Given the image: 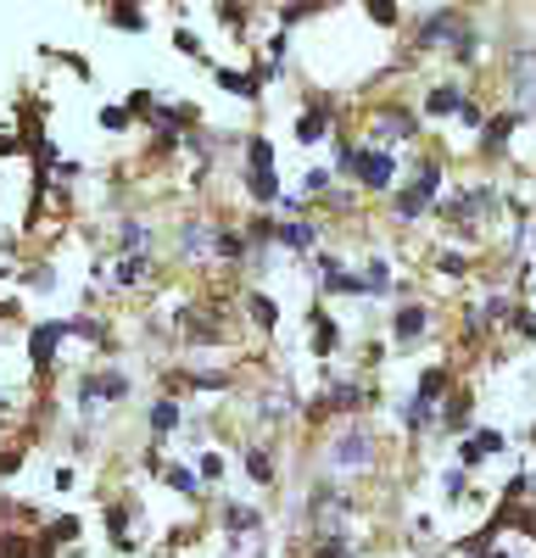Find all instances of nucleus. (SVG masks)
I'll return each instance as SVG.
<instances>
[{
  "instance_id": "1",
  "label": "nucleus",
  "mask_w": 536,
  "mask_h": 558,
  "mask_svg": "<svg viewBox=\"0 0 536 558\" xmlns=\"http://www.w3.org/2000/svg\"><path fill=\"white\" fill-rule=\"evenodd\" d=\"M246 191L252 202H275L280 196V173H275V146L263 134L246 140Z\"/></svg>"
},
{
  "instance_id": "2",
  "label": "nucleus",
  "mask_w": 536,
  "mask_h": 558,
  "mask_svg": "<svg viewBox=\"0 0 536 558\" xmlns=\"http://www.w3.org/2000/svg\"><path fill=\"white\" fill-rule=\"evenodd\" d=\"M375 463V436L364 425H352L330 441V470H369Z\"/></svg>"
},
{
  "instance_id": "3",
  "label": "nucleus",
  "mask_w": 536,
  "mask_h": 558,
  "mask_svg": "<svg viewBox=\"0 0 536 558\" xmlns=\"http://www.w3.org/2000/svg\"><path fill=\"white\" fill-rule=\"evenodd\" d=\"M352 173L364 179L369 191H391L397 162H391V151H352Z\"/></svg>"
},
{
  "instance_id": "4",
  "label": "nucleus",
  "mask_w": 536,
  "mask_h": 558,
  "mask_svg": "<svg viewBox=\"0 0 536 558\" xmlns=\"http://www.w3.org/2000/svg\"><path fill=\"white\" fill-rule=\"evenodd\" d=\"M436 184H441V168L425 162L419 179H414V191H402V196H397V213H402V218H419V213L430 207V196H436Z\"/></svg>"
},
{
  "instance_id": "5",
  "label": "nucleus",
  "mask_w": 536,
  "mask_h": 558,
  "mask_svg": "<svg viewBox=\"0 0 536 558\" xmlns=\"http://www.w3.org/2000/svg\"><path fill=\"white\" fill-rule=\"evenodd\" d=\"M129 397V380L123 375H89L78 386V408H101V402H123Z\"/></svg>"
},
{
  "instance_id": "6",
  "label": "nucleus",
  "mask_w": 536,
  "mask_h": 558,
  "mask_svg": "<svg viewBox=\"0 0 536 558\" xmlns=\"http://www.w3.org/2000/svg\"><path fill=\"white\" fill-rule=\"evenodd\" d=\"M62 336H68V324H34V336H28V363H34V368H51Z\"/></svg>"
},
{
  "instance_id": "7",
  "label": "nucleus",
  "mask_w": 536,
  "mask_h": 558,
  "mask_svg": "<svg viewBox=\"0 0 536 558\" xmlns=\"http://www.w3.org/2000/svg\"><path fill=\"white\" fill-rule=\"evenodd\" d=\"M514 96H520V112H536V51L514 57Z\"/></svg>"
},
{
  "instance_id": "8",
  "label": "nucleus",
  "mask_w": 536,
  "mask_h": 558,
  "mask_svg": "<svg viewBox=\"0 0 536 558\" xmlns=\"http://www.w3.org/2000/svg\"><path fill=\"white\" fill-rule=\"evenodd\" d=\"M212 241H218V229H212V223H202V218H191L185 229H179V252H185V257L212 252Z\"/></svg>"
},
{
  "instance_id": "9",
  "label": "nucleus",
  "mask_w": 536,
  "mask_h": 558,
  "mask_svg": "<svg viewBox=\"0 0 536 558\" xmlns=\"http://www.w3.org/2000/svg\"><path fill=\"white\" fill-rule=\"evenodd\" d=\"M275 241L285 246V252H313V241H319V235H313V223H275Z\"/></svg>"
},
{
  "instance_id": "10",
  "label": "nucleus",
  "mask_w": 536,
  "mask_h": 558,
  "mask_svg": "<svg viewBox=\"0 0 536 558\" xmlns=\"http://www.w3.org/2000/svg\"><path fill=\"white\" fill-rule=\"evenodd\" d=\"M118 252H151V229L141 218H123L118 223Z\"/></svg>"
},
{
  "instance_id": "11",
  "label": "nucleus",
  "mask_w": 536,
  "mask_h": 558,
  "mask_svg": "<svg viewBox=\"0 0 536 558\" xmlns=\"http://www.w3.org/2000/svg\"><path fill=\"white\" fill-rule=\"evenodd\" d=\"M464 28H459V17L453 12H441V17H430L425 28H419V45H425V51H430V45H441V39H459Z\"/></svg>"
},
{
  "instance_id": "12",
  "label": "nucleus",
  "mask_w": 536,
  "mask_h": 558,
  "mask_svg": "<svg viewBox=\"0 0 536 558\" xmlns=\"http://www.w3.org/2000/svg\"><path fill=\"white\" fill-rule=\"evenodd\" d=\"M146 274H151V252H123L118 257V286H141Z\"/></svg>"
},
{
  "instance_id": "13",
  "label": "nucleus",
  "mask_w": 536,
  "mask_h": 558,
  "mask_svg": "<svg viewBox=\"0 0 536 558\" xmlns=\"http://www.w3.org/2000/svg\"><path fill=\"white\" fill-rule=\"evenodd\" d=\"M325 129H330V107H313V112H302V118H296V140H302V146L325 140Z\"/></svg>"
},
{
  "instance_id": "14",
  "label": "nucleus",
  "mask_w": 536,
  "mask_h": 558,
  "mask_svg": "<svg viewBox=\"0 0 536 558\" xmlns=\"http://www.w3.org/2000/svg\"><path fill=\"white\" fill-rule=\"evenodd\" d=\"M491 452H503V436H498V430H475V436L464 441V463H480V458H491Z\"/></svg>"
},
{
  "instance_id": "15",
  "label": "nucleus",
  "mask_w": 536,
  "mask_h": 558,
  "mask_svg": "<svg viewBox=\"0 0 536 558\" xmlns=\"http://www.w3.org/2000/svg\"><path fill=\"white\" fill-rule=\"evenodd\" d=\"M391 330H397V341H419L425 336V307H402L391 318Z\"/></svg>"
},
{
  "instance_id": "16",
  "label": "nucleus",
  "mask_w": 536,
  "mask_h": 558,
  "mask_svg": "<svg viewBox=\"0 0 536 558\" xmlns=\"http://www.w3.org/2000/svg\"><path fill=\"white\" fill-rule=\"evenodd\" d=\"M459 107H464V96H459L453 84H441V89H430V96H425V112L430 118H447V112H459Z\"/></svg>"
},
{
  "instance_id": "17",
  "label": "nucleus",
  "mask_w": 536,
  "mask_h": 558,
  "mask_svg": "<svg viewBox=\"0 0 536 558\" xmlns=\"http://www.w3.org/2000/svg\"><path fill=\"white\" fill-rule=\"evenodd\" d=\"M375 134H380V140H409V134H414V118H409V112H380V118H375Z\"/></svg>"
},
{
  "instance_id": "18",
  "label": "nucleus",
  "mask_w": 536,
  "mask_h": 558,
  "mask_svg": "<svg viewBox=\"0 0 536 558\" xmlns=\"http://www.w3.org/2000/svg\"><path fill=\"white\" fill-rule=\"evenodd\" d=\"M246 313H252V324H257V330H275V324H280V307L268 302L263 291H252V296H246Z\"/></svg>"
},
{
  "instance_id": "19",
  "label": "nucleus",
  "mask_w": 536,
  "mask_h": 558,
  "mask_svg": "<svg viewBox=\"0 0 536 558\" xmlns=\"http://www.w3.org/2000/svg\"><path fill=\"white\" fill-rule=\"evenodd\" d=\"M223 525H230L235 536H241V531H257V508H241V502H230V508H223Z\"/></svg>"
},
{
  "instance_id": "20",
  "label": "nucleus",
  "mask_w": 536,
  "mask_h": 558,
  "mask_svg": "<svg viewBox=\"0 0 536 558\" xmlns=\"http://www.w3.org/2000/svg\"><path fill=\"white\" fill-rule=\"evenodd\" d=\"M218 84L230 89V96H257V73L246 78V73H230V68H218Z\"/></svg>"
},
{
  "instance_id": "21",
  "label": "nucleus",
  "mask_w": 536,
  "mask_h": 558,
  "mask_svg": "<svg viewBox=\"0 0 536 558\" xmlns=\"http://www.w3.org/2000/svg\"><path fill=\"white\" fill-rule=\"evenodd\" d=\"M447 391V375H441V368H425V375H419V402H430L436 408V397Z\"/></svg>"
},
{
  "instance_id": "22",
  "label": "nucleus",
  "mask_w": 536,
  "mask_h": 558,
  "mask_svg": "<svg viewBox=\"0 0 536 558\" xmlns=\"http://www.w3.org/2000/svg\"><path fill=\"white\" fill-rule=\"evenodd\" d=\"M509 129H514V118L486 123V140H480V146H486V151H503V146H509Z\"/></svg>"
},
{
  "instance_id": "23",
  "label": "nucleus",
  "mask_w": 536,
  "mask_h": 558,
  "mask_svg": "<svg viewBox=\"0 0 536 558\" xmlns=\"http://www.w3.org/2000/svg\"><path fill=\"white\" fill-rule=\"evenodd\" d=\"M112 28L141 34V28H146V12H141V7H112Z\"/></svg>"
},
{
  "instance_id": "24",
  "label": "nucleus",
  "mask_w": 536,
  "mask_h": 558,
  "mask_svg": "<svg viewBox=\"0 0 536 558\" xmlns=\"http://www.w3.org/2000/svg\"><path fill=\"white\" fill-rule=\"evenodd\" d=\"M173 425H179V402H157V408H151V430L168 436Z\"/></svg>"
},
{
  "instance_id": "25",
  "label": "nucleus",
  "mask_w": 536,
  "mask_h": 558,
  "mask_svg": "<svg viewBox=\"0 0 536 558\" xmlns=\"http://www.w3.org/2000/svg\"><path fill=\"white\" fill-rule=\"evenodd\" d=\"M246 475H252V481H275V463H268V452H263V447H252V452H246Z\"/></svg>"
},
{
  "instance_id": "26",
  "label": "nucleus",
  "mask_w": 536,
  "mask_h": 558,
  "mask_svg": "<svg viewBox=\"0 0 536 558\" xmlns=\"http://www.w3.org/2000/svg\"><path fill=\"white\" fill-rule=\"evenodd\" d=\"M357 279H364V291H369V296H380V291L391 286V274H386V263H369V274H357Z\"/></svg>"
},
{
  "instance_id": "27",
  "label": "nucleus",
  "mask_w": 536,
  "mask_h": 558,
  "mask_svg": "<svg viewBox=\"0 0 536 558\" xmlns=\"http://www.w3.org/2000/svg\"><path fill=\"white\" fill-rule=\"evenodd\" d=\"M313 347H319V352H330L336 347V324L319 313V318H313Z\"/></svg>"
},
{
  "instance_id": "28",
  "label": "nucleus",
  "mask_w": 536,
  "mask_h": 558,
  "mask_svg": "<svg viewBox=\"0 0 536 558\" xmlns=\"http://www.w3.org/2000/svg\"><path fill=\"white\" fill-rule=\"evenodd\" d=\"M101 129L123 134V129H129V107H101Z\"/></svg>"
},
{
  "instance_id": "29",
  "label": "nucleus",
  "mask_w": 536,
  "mask_h": 558,
  "mask_svg": "<svg viewBox=\"0 0 536 558\" xmlns=\"http://www.w3.org/2000/svg\"><path fill=\"white\" fill-rule=\"evenodd\" d=\"M168 486H173V492H185V497H196V486H202V481H196L191 470H168Z\"/></svg>"
},
{
  "instance_id": "30",
  "label": "nucleus",
  "mask_w": 536,
  "mask_h": 558,
  "mask_svg": "<svg viewBox=\"0 0 536 558\" xmlns=\"http://www.w3.org/2000/svg\"><path fill=\"white\" fill-rule=\"evenodd\" d=\"M357 397H364L357 386H336V391H330V408H357Z\"/></svg>"
},
{
  "instance_id": "31",
  "label": "nucleus",
  "mask_w": 536,
  "mask_h": 558,
  "mask_svg": "<svg viewBox=\"0 0 536 558\" xmlns=\"http://www.w3.org/2000/svg\"><path fill=\"white\" fill-rule=\"evenodd\" d=\"M73 536H78V520H57V525H51V536H45V542L57 547V542H73Z\"/></svg>"
},
{
  "instance_id": "32",
  "label": "nucleus",
  "mask_w": 536,
  "mask_h": 558,
  "mask_svg": "<svg viewBox=\"0 0 536 558\" xmlns=\"http://www.w3.org/2000/svg\"><path fill=\"white\" fill-rule=\"evenodd\" d=\"M369 17L391 28V23H397V7H391V0H369Z\"/></svg>"
},
{
  "instance_id": "33",
  "label": "nucleus",
  "mask_w": 536,
  "mask_h": 558,
  "mask_svg": "<svg viewBox=\"0 0 536 558\" xmlns=\"http://www.w3.org/2000/svg\"><path fill=\"white\" fill-rule=\"evenodd\" d=\"M313 558H352V553H346V542H341V536L330 531V542H325L319 553H313Z\"/></svg>"
},
{
  "instance_id": "34",
  "label": "nucleus",
  "mask_w": 536,
  "mask_h": 558,
  "mask_svg": "<svg viewBox=\"0 0 536 558\" xmlns=\"http://www.w3.org/2000/svg\"><path fill=\"white\" fill-rule=\"evenodd\" d=\"M28 286H34V291H51V286H57V274H51V268H34V274H28Z\"/></svg>"
},
{
  "instance_id": "35",
  "label": "nucleus",
  "mask_w": 536,
  "mask_h": 558,
  "mask_svg": "<svg viewBox=\"0 0 536 558\" xmlns=\"http://www.w3.org/2000/svg\"><path fill=\"white\" fill-rule=\"evenodd\" d=\"M218 475H223V463L212 452H202V481H218Z\"/></svg>"
},
{
  "instance_id": "36",
  "label": "nucleus",
  "mask_w": 536,
  "mask_h": 558,
  "mask_svg": "<svg viewBox=\"0 0 536 558\" xmlns=\"http://www.w3.org/2000/svg\"><path fill=\"white\" fill-rule=\"evenodd\" d=\"M480 558H503V553H486V547H480Z\"/></svg>"
}]
</instances>
